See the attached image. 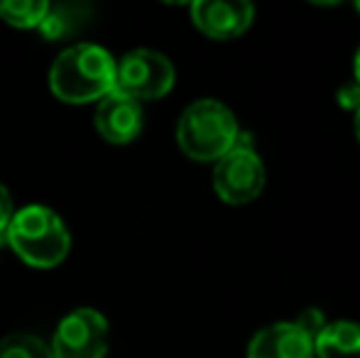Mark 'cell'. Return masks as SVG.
Here are the masks:
<instances>
[{"instance_id":"cell-6","label":"cell","mask_w":360,"mask_h":358,"mask_svg":"<svg viewBox=\"0 0 360 358\" xmlns=\"http://www.w3.org/2000/svg\"><path fill=\"white\" fill-rule=\"evenodd\" d=\"M49 349L54 358H103L108 351V321L91 307L74 309L57 326Z\"/></svg>"},{"instance_id":"cell-16","label":"cell","mask_w":360,"mask_h":358,"mask_svg":"<svg viewBox=\"0 0 360 358\" xmlns=\"http://www.w3.org/2000/svg\"><path fill=\"white\" fill-rule=\"evenodd\" d=\"M13 199H10V191L5 189L3 184H0V234H5L10 226V221H13Z\"/></svg>"},{"instance_id":"cell-3","label":"cell","mask_w":360,"mask_h":358,"mask_svg":"<svg viewBox=\"0 0 360 358\" xmlns=\"http://www.w3.org/2000/svg\"><path fill=\"white\" fill-rule=\"evenodd\" d=\"M8 243L13 250L34 268H54L69 253V231L64 221L47 206H25L13 214L8 231Z\"/></svg>"},{"instance_id":"cell-4","label":"cell","mask_w":360,"mask_h":358,"mask_svg":"<svg viewBox=\"0 0 360 358\" xmlns=\"http://www.w3.org/2000/svg\"><path fill=\"white\" fill-rule=\"evenodd\" d=\"M174 87V67L155 49H133L115 62V91L140 98H162Z\"/></svg>"},{"instance_id":"cell-7","label":"cell","mask_w":360,"mask_h":358,"mask_svg":"<svg viewBox=\"0 0 360 358\" xmlns=\"http://www.w3.org/2000/svg\"><path fill=\"white\" fill-rule=\"evenodd\" d=\"M194 25L214 39H233L252 25L255 8L248 0H199L191 5Z\"/></svg>"},{"instance_id":"cell-2","label":"cell","mask_w":360,"mask_h":358,"mask_svg":"<svg viewBox=\"0 0 360 358\" xmlns=\"http://www.w3.org/2000/svg\"><path fill=\"white\" fill-rule=\"evenodd\" d=\"M238 133L240 128L233 110L216 98H201L186 106L176 125L179 148L196 162H218L233 150Z\"/></svg>"},{"instance_id":"cell-9","label":"cell","mask_w":360,"mask_h":358,"mask_svg":"<svg viewBox=\"0 0 360 358\" xmlns=\"http://www.w3.org/2000/svg\"><path fill=\"white\" fill-rule=\"evenodd\" d=\"M248 358H314V341L294 321H277L252 336Z\"/></svg>"},{"instance_id":"cell-1","label":"cell","mask_w":360,"mask_h":358,"mask_svg":"<svg viewBox=\"0 0 360 358\" xmlns=\"http://www.w3.org/2000/svg\"><path fill=\"white\" fill-rule=\"evenodd\" d=\"M49 87L57 98L67 103L101 101L115 87V59L98 44H72L54 59Z\"/></svg>"},{"instance_id":"cell-12","label":"cell","mask_w":360,"mask_h":358,"mask_svg":"<svg viewBox=\"0 0 360 358\" xmlns=\"http://www.w3.org/2000/svg\"><path fill=\"white\" fill-rule=\"evenodd\" d=\"M47 10L44 0H0V18L13 27H39Z\"/></svg>"},{"instance_id":"cell-17","label":"cell","mask_w":360,"mask_h":358,"mask_svg":"<svg viewBox=\"0 0 360 358\" xmlns=\"http://www.w3.org/2000/svg\"><path fill=\"white\" fill-rule=\"evenodd\" d=\"M353 74H356V84L360 87V47L356 52V59H353Z\"/></svg>"},{"instance_id":"cell-15","label":"cell","mask_w":360,"mask_h":358,"mask_svg":"<svg viewBox=\"0 0 360 358\" xmlns=\"http://www.w3.org/2000/svg\"><path fill=\"white\" fill-rule=\"evenodd\" d=\"M338 106L346 110H358L360 108V87L356 82H346L336 94Z\"/></svg>"},{"instance_id":"cell-13","label":"cell","mask_w":360,"mask_h":358,"mask_svg":"<svg viewBox=\"0 0 360 358\" xmlns=\"http://www.w3.org/2000/svg\"><path fill=\"white\" fill-rule=\"evenodd\" d=\"M0 358H54L49 344L34 334H8L0 341Z\"/></svg>"},{"instance_id":"cell-14","label":"cell","mask_w":360,"mask_h":358,"mask_svg":"<svg viewBox=\"0 0 360 358\" xmlns=\"http://www.w3.org/2000/svg\"><path fill=\"white\" fill-rule=\"evenodd\" d=\"M294 324H297L299 329H302L304 334H307L309 339L314 341L319 334H321L323 326H326L328 321H326V317H323L321 309H314V307H311V309H304L302 314L297 317V321H294Z\"/></svg>"},{"instance_id":"cell-10","label":"cell","mask_w":360,"mask_h":358,"mask_svg":"<svg viewBox=\"0 0 360 358\" xmlns=\"http://www.w3.org/2000/svg\"><path fill=\"white\" fill-rule=\"evenodd\" d=\"M314 356L319 358H360V324L331 321L314 339Z\"/></svg>"},{"instance_id":"cell-11","label":"cell","mask_w":360,"mask_h":358,"mask_svg":"<svg viewBox=\"0 0 360 358\" xmlns=\"http://www.w3.org/2000/svg\"><path fill=\"white\" fill-rule=\"evenodd\" d=\"M91 5L86 3H62V5H49L47 15H44L42 25H39V32L47 39H59L67 37V34L76 32L81 25L89 20Z\"/></svg>"},{"instance_id":"cell-18","label":"cell","mask_w":360,"mask_h":358,"mask_svg":"<svg viewBox=\"0 0 360 358\" xmlns=\"http://www.w3.org/2000/svg\"><path fill=\"white\" fill-rule=\"evenodd\" d=\"M356 138H358V143H360V108L356 110Z\"/></svg>"},{"instance_id":"cell-8","label":"cell","mask_w":360,"mask_h":358,"mask_svg":"<svg viewBox=\"0 0 360 358\" xmlns=\"http://www.w3.org/2000/svg\"><path fill=\"white\" fill-rule=\"evenodd\" d=\"M96 130L108 143L125 145L135 140L143 130V108L140 101L123 96L120 91H110L98 101L96 108Z\"/></svg>"},{"instance_id":"cell-5","label":"cell","mask_w":360,"mask_h":358,"mask_svg":"<svg viewBox=\"0 0 360 358\" xmlns=\"http://www.w3.org/2000/svg\"><path fill=\"white\" fill-rule=\"evenodd\" d=\"M265 165L255 150L233 148L216 162L214 189L226 204H248L265 189Z\"/></svg>"},{"instance_id":"cell-19","label":"cell","mask_w":360,"mask_h":358,"mask_svg":"<svg viewBox=\"0 0 360 358\" xmlns=\"http://www.w3.org/2000/svg\"><path fill=\"white\" fill-rule=\"evenodd\" d=\"M356 10H358V13H360V3H356Z\"/></svg>"}]
</instances>
